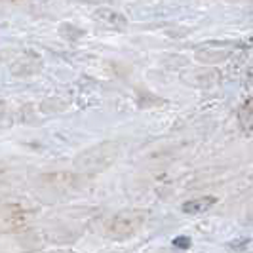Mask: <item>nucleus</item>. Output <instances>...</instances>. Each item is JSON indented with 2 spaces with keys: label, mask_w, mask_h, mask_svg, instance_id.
I'll return each instance as SVG.
<instances>
[{
  "label": "nucleus",
  "mask_w": 253,
  "mask_h": 253,
  "mask_svg": "<svg viewBox=\"0 0 253 253\" xmlns=\"http://www.w3.org/2000/svg\"><path fill=\"white\" fill-rule=\"evenodd\" d=\"M213 204H215V198H213V196H202V198L189 200V202L183 204V211H185V213H190V215H194V213H204V211H208Z\"/></svg>",
  "instance_id": "f257e3e1"
},
{
  "label": "nucleus",
  "mask_w": 253,
  "mask_h": 253,
  "mask_svg": "<svg viewBox=\"0 0 253 253\" xmlns=\"http://www.w3.org/2000/svg\"><path fill=\"white\" fill-rule=\"evenodd\" d=\"M173 246H175V248H181V250H189L190 240L187 238V236H177V238L173 240Z\"/></svg>",
  "instance_id": "f03ea898"
},
{
  "label": "nucleus",
  "mask_w": 253,
  "mask_h": 253,
  "mask_svg": "<svg viewBox=\"0 0 253 253\" xmlns=\"http://www.w3.org/2000/svg\"><path fill=\"white\" fill-rule=\"evenodd\" d=\"M248 244H250V238H244V240L230 242V248H232V250H238V248H246Z\"/></svg>",
  "instance_id": "7ed1b4c3"
}]
</instances>
